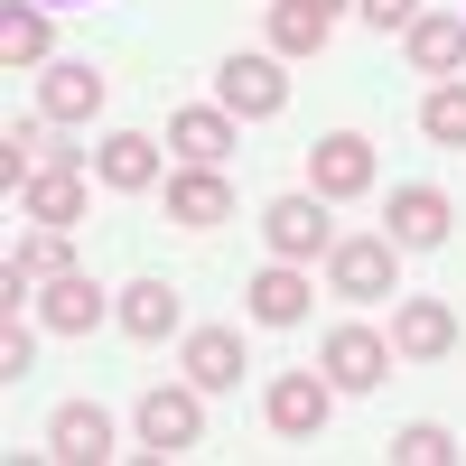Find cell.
<instances>
[{
	"label": "cell",
	"mask_w": 466,
	"mask_h": 466,
	"mask_svg": "<svg viewBox=\"0 0 466 466\" xmlns=\"http://www.w3.org/2000/svg\"><path fill=\"white\" fill-rule=\"evenodd\" d=\"M318 373L336 382V392H373V382H392V336L382 327H327Z\"/></svg>",
	"instance_id": "cell-9"
},
{
	"label": "cell",
	"mask_w": 466,
	"mask_h": 466,
	"mask_svg": "<svg viewBox=\"0 0 466 466\" xmlns=\"http://www.w3.org/2000/svg\"><path fill=\"white\" fill-rule=\"evenodd\" d=\"M47 457H56V466H103V457H122L112 410H103V401H56V420H47Z\"/></svg>",
	"instance_id": "cell-13"
},
{
	"label": "cell",
	"mask_w": 466,
	"mask_h": 466,
	"mask_svg": "<svg viewBox=\"0 0 466 466\" xmlns=\"http://www.w3.org/2000/svg\"><path fill=\"white\" fill-rule=\"evenodd\" d=\"M94 187H112V197H149V187H168V140H149V131H103V140H94Z\"/></svg>",
	"instance_id": "cell-8"
},
{
	"label": "cell",
	"mask_w": 466,
	"mask_h": 466,
	"mask_svg": "<svg viewBox=\"0 0 466 466\" xmlns=\"http://www.w3.org/2000/svg\"><path fill=\"white\" fill-rule=\"evenodd\" d=\"M457 19H466V10H457Z\"/></svg>",
	"instance_id": "cell-29"
},
{
	"label": "cell",
	"mask_w": 466,
	"mask_h": 466,
	"mask_svg": "<svg viewBox=\"0 0 466 466\" xmlns=\"http://www.w3.org/2000/svg\"><path fill=\"white\" fill-rule=\"evenodd\" d=\"M215 103L233 112V122H280V112H289V56L233 47V56L215 66Z\"/></svg>",
	"instance_id": "cell-2"
},
{
	"label": "cell",
	"mask_w": 466,
	"mask_h": 466,
	"mask_svg": "<svg viewBox=\"0 0 466 466\" xmlns=\"http://www.w3.org/2000/svg\"><path fill=\"white\" fill-rule=\"evenodd\" d=\"M448 224H457L448 187H392V197H382V233H392L401 252H439Z\"/></svg>",
	"instance_id": "cell-14"
},
{
	"label": "cell",
	"mask_w": 466,
	"mask_h": 466,
	"mask_svg": "<svg viewBox=\"0 0 466 466\" xmlns=\"http://www.w3.org/2000/svg\"><path fill=\"white\" fill-rule=\"evenodd\" d=\"M112 318V289L94 270H56V280H37V327L47 336H94Z\"/></svg>",
	"instance_id": "cell-12"
},
{
	"label": "cell",
	"mask_w": 466,
	"mask_h": 466,
	"mask_svg": "<svg viewBox=\"0 0 466 466\" xmlns=\"http://www.w3.org/2000/svg\"><path fill=\"white\" fill-rule=\"evenodd\" d=\"M355 19L392 37V28H410V19H420V0H355Z\"/></svg>",
	"instance_id": "cell-27"
},
{
	"label": "cell",
	"mask_w": 466,
	"mask_h": 466,
	"mask_svg": "<svg viewBox=\"0 0 466 466\" xmlns=\"http://www.w3.org/2000/svg\"><path fill=\"white\" fill-rule=\"evenodd\" d=\"M327 299H345V308L401 299V243H392V233H336V252H327Z\"/></svg>",
	"instance_id": "cell-1"
},
{
	"label": "cell",
	"mask_w": 466,
	"mask_h": 466,
	"mask_svg": "<svg viewBox=\"0 0 466 466\" xmlns=\"http://www.w3.org/2000/svg\"><path fill=\"white\" fill-rule=\"evenodd\" d=\"M112 327H122L131 345H168V336L187 327V299H177V280H159V270H140L131 289H112Z\"/></svg>",
	"instance_id": "cell-10"
},
{
	"label": "cell",
	"mask_w": 466,
	"mask_h": 466,
	"mask_svg": "<svg viewBox=\"0 0 466 466\" xmlns=\"http://www.w3.org/2000/svg\"><path fill=\"white\" fill-rule=\"evenodd\" d=\"M0 66L10 75H47L56 66V10L47 0H10L0 10Z\"/></svg>",
	"instance_id": "cell-17"
},
{
	"label": "cell",
	"mask_w": 466,
	"mask_h": 466,
	"mask_svg": "<svg viewBox=\"0 0 466 466\" xmlns=\"http://www.w3.org/2000/svg\"><path fill=\"white\" fill-rule=\"evenodd\" d=\"M19 373H37V336L10 318V327H0V382H19Z\"/></svg>",
	"instance_id": "cell-26"
},
{
	"label": "cell",
	"mask_w": 466,
	"mask_h": 466,
	"mask_svg": "<svg viewBox=\"0 0 466 466\" xmlns=\"http://www.w3.org/2000/svg\"><path fill=\"white\" fill-rule=\"evenodd\" d=\"M336 382L318 373V364H308V373H270V392H261V420H270V430H280V439H318L327 430V420H336Z\"/></svg>",
	"instance_id": "cell-6"
},
{
	"label": "cell",
	"mask_w": 466,
	"mask_h": 466,
	"mask_svg": "<svg viewBox=\"0 0 466 466\" xmlns=\"http://www.w3.org/2000/svg\"><path fill=\"white\" fill-rule=\"evenodd\" d=\"M103 103H112V75H103V66H85V56H56L47 75H37V112H47L56 131H75V122H94Z\"/></svg>",
	"instance_id": "cell-11"
},
{
	"label": "cell",
	"mask_w": 466,
	"mask_h": 466,
	"mask_svg": "<svg viewBox=\"0 0 466 466\" xmlns=\"http://www.w3.org/2000/svg\"><path fill=\"white\" fill-rule=\"evenodd\" d=\"M233 131H243V122H233L224 103H187V112H168V149H177L187 168H224V159H233Z\"/></svg>",
	"instance_id": "cell-20"
},
{
	"label": "cell",
	"mask_w": 466,
	"mask_h": 466,
	"mask_svg": "<svg viewBox=\"0 0 466 466\" xmlns=\"http://www.w3.org/2000/svg\"><path fill=\"white\" fill-rule=\"evenodd\" d=\"M177 373L197 382V392H233V382L252 373L243 327H187V336H177Z\"/></svg>",
	"instance_id": "cell-15"
},
{
	"label": "cell",
	"mask_w": 466,
	"mask_h": 466,
	"mask_svg": "<svg viewBox=\"0 0 466 466\" xmlns=\"http://www.w3.org/2000/svg\"><path fill=\"white\" fill-rule=\"evenodd\" d=\"M261 243H270V261H308V270H318V261L336 252V206L318 197V187L270 197V206H261Z\"/></svg>",
	"instance_id": "cell-3"
},
{
	"label": "cell",
	"mask_w": 466,
	"mask_h": 466,
	"mask_svg": "<svg viewBox=\"0 0 466 466\" xmlns=\"http://www.w3.org/2000/svg\"><path fill=\"white\" fill-rule=\"evenodd\" d=\"M28 224H56V233H75V224H85L94 215V168H37L28 187H19V197H10Z\"/></svg>",
	"instance_id": "cell-16"
},
{
	"label": "cell",
	"mask_w": 466,
	"mask_h": 466,
	"mask_svg": "<svg viewBox=\"0 0 466 466\" xmlns=\"http://www.w3.org/2000/svg\"><path fill=\"white\" fill-rule=\"evenodd\" d=\"M392 355H410V364L457 355V308L448 299H392Z\"/></svg>",
	"instance_id": "cell-18"
},
{
	"label": "cell",
	"mask_w": 466,
	"mask_h": 466,
	"mask_svg": "<svg viewBox=\"0 0 466 466\" xmlns=\"http://www.w3.org/2000/svg\"><path fill=\"white\" fill-rule=\"evenodd\" d=\"M401 47H410V66L430 75V85H448V75L466 66V19H457V10H420V19L401 28Z\"/></svg>",
	"instance_id": "cell-21"
},
{
	"label": "cell",
	"mask_w": 466,
	"mask_h": 466,
	"mask_svg": "<svg viewBox=\"0 0 466 466\" xmlns=\"http://www.w3.org/2000/svg\"><path fill=\"white\" fill-rule=\"evenodd\" d=\"M168 224H177V233H215V224H233V187H224V168H168Z\"/></svg>",
	"instance_id": "cell-19"
},
{
	"label": "cell",
	"mask_w": 466,
	"mask_h": 466,
	"mask_svg": "<svg viewBox=\"0 0 466 466\" xmlns=\"http://www.w3.org/2000/svg\"><path fill=\"white\" fill-rule=\"evenodd\" d=\"M457 439L439 430V420H410V430H392V466H448Z\"/></svg>",
	"instance_id": "cell-25"
},
{
	"label": "cell",
	"mask_w": 466,
	"mask_h": 466,
	"mask_svg": "<svg viewBox=\"0 0 466 466\" xmlns=\"http://www.w3.org/2000/svg\"><path fill=\"white\" fill-rule=\"evenodd\" d=\"M47 10H75V0H47Z\"/></svg>",
	"instance_id": "cell-28"
},
{
	"label": "cell",
	"mask_w": 466,
	"mask_h": 466,
	"mask_svg": "<svg viewBox=\"0 0 466 466\" xmlns=\"http://www.w3.org/2000/svg\"><path fill=\"white\" fill-rule=\"evenodd\" d=\"M10 261H28L37 280H56V270H75V233H56V224H28Z\"/></svg>",
	"instance_id": "cell-24"
},
{
	"label": "cell",
	"mask_w": 466,
	"mask_h": 466,
	"mask_svg": "<svg viewBox=\"0 0 466 466\" xmlns=\"http://www.w3.org/2000/svg\"><path fill=\"white\" fill-rule=\"evenodd\" d=\"M420 140L466 149V75H448V85H430V94H420Z\"/></svg>",
	"instance_id": "cell-23"
},
{
	"label": "cell",
	"mask_w": 466,
	"mask_h": 466,
	"mask_svg": "<svg viewBox=\"0 0 466 466\" xmlns=\"http://www.w3.org/2000/svg\"><path fill=\"white\" fill-rule=\"evenodd\" d=\"M308 187H318L327 206H355L382 187V159H373V140L364 131H318L308 140Z\"/></svg>",
	"instance_id": "cell-5"
},
{
	"label": "cell",
	"mask_w": 466,
	"mask_h": 466,
	"mask_svg": "<svg viewBox=\"0 0 466 466\" xmlns=\"http://www.w3.org/2000/svg\"><path fill=\"white\" fill-rule=\"evenodd\" d=\"M131 430H140L149 457H197L206 448V392L197 382H159V392H140Z\"/></svg>",
	"instance_id": "cell-4"
},
{
	"label": "cell",
	"mask_w": 466,
	"mask_h": 466,
	"mask_svg": "<svg viewBox=\"0 0 466 466\" xmlns=\"http://www.w3.org/2000/svg\"><path fill=\"white\" fill-rule=\"evenodd\" d=\"M336 37V10H318V0H270V56H318Z\"/></svg>",
	"instance_id": "cell-22"
},
{
	"label": "cell",
	"mask_w": 466,
	"mask_h": 466,
	"mask_svg": "<svg viewBox=\"0 0 466 466\" xmlns=\"http://www.w3.org/2000/svg\"><path fill=\"white\" fill-rule=\"evenodd\" d=\"M308 308H318V270L308 261H261L243 280V318L252 327H308Z\"/></svg>",
	"instance_id": "cell-7"
}]
</instances>
